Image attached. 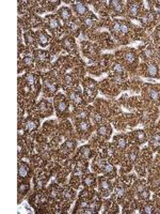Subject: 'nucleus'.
I'll list each match as a JSON object with an SVG mask.
<instances>
[{"mask_svg": "<svg viewBox=\"0 0 160 214\" xmlns=\"http://www.w3.org/2000/svg\"><path fill=\"white\" fill-rule=\"evenodd\" d=\"M55 105H56L57 115H59L60 117H63V116H65V114H67V102L65 101V98L62 94H58L55 98Z\"/></svg>", "mask_w": 160, "mask_h": 214, "instance_id": "obj_1", "label": "nucleus"}, {"mask_svg": "<svg viewBox=\"0 0 160 214\" xmlns=\"http://www.w3.org/2000/svg\"><path fill=\"white\" fill-rule=\"evenodd\" d=\"M37 113L41 115V117H47V116L51 115V113H52V107H51L49 102L42 101L37 106Z\"/></svg>", "mask_w": 160, "mask_h": 214, "instance_id": "obj_2", "label": "nucleus"}, {"mask_svg": "<svg viewBox=\"0 0 160 214\" xmlns=\"http://www.w3.org/2000/svg\"><path fill=\"white\" fill-rule=\"evenodd\" d=\"M99 189H100L101 194L104 196H108L112 191V184L110 183L109 180H107L105 178H101L99 180Z\"/></svg>", "mask_w": 160, "mask_h": 214, "instance_id": "obj_3", "label": "nucleus"}, {"mask_svg": "<svg viewBox=\"0 0 160 214\" xmlns=\"http://www.w3.org/2000/svg\"><path fill=\"white\" fill-rule=\"evenodd\" d=\"M88 84L84 85V92H85V95L89 96L90 100H93L94 95H95L96 93V86H95V82L94 80H91V79H88Z\"/></svg>", "mask_w": 160, "mask_h": 214, "instance_id": "obj_4", "label": "nucleus"}, {"mask_svg": "<svg viewBox=\"0 0 160 214\" xmlns=\"http://www.w3.org/2000/svg\"><path fill=\"white\" fill-rule=\"evenodd\" d=\"M57 84L55 82H52L51 79H45L44 80V89H45V92L47 93L48 95H51L57 91Z\"/></svg>", "mask_w": 160, "mask_h": 214, "instance_id": "obj_5", "label": "nucleus"}, {"mask_svg": "<svg viewBox=\"0 0 160 214\" xmlns=\"http://www.w3.org/2000/svg\"><path fill=\"white\" fill-rule=\"evenodd\" d=\"M158 73H159V69L158 65L155 62H151L146 67V75L151 77H157Z\"/></svg>", "mask_w": 160, "mask_h": 214, "instance_id": "obj_6", "label": "nucleus"}, {"mask_svg": "<svg viewBox=\"0 0 160 214\" xmlns=\"http://www.w3.org/2000/svg\"><path fill=\"white\" fill-rule=\"evenodd\" d=\"M99 167H100V170L103 172H104L105 175H107L108 177H111V178H113L115 176V170H114V168H113L110 164H107V163H101V164H99Z\"/></svg>", "mask_w": 160, "mask_h": 214, "instance_id": "obj_7", "label": "nucleus"}, {"mask_svg": "<svg viewBox=\"0 0 160 214\" xmlns=\"http://www.w3.org/2000/svg\"><path fill=\"white\" fill-rule=\"evenodd\" d=\"M35 57L39 63H46L50 60V55L45 51H35Z\"/></svg>", "mask_w": 160, "mask_h": 214, "instance_id": "obj_8", "label": "nucleus"}, {"mask_svg": "<svg viewBox=\"0 0 160 214\" xmlns=\"http://www.w3.org/2000/svg\"><path fill=\"white\" fill-rule=\"evenodd\" d=\"M68 98L72 102H73L75 105H82L84 103L82 96L79 94L78 92H70L68 94Z\"/></svg>", "mask_w": 160, "mask_h": 214, "instance_id": "obj_9", "label": "nucleus"}, {"mask_svg": "<svg viewBox=\"0 0 160 214\" xmlns=\"http://www.w3.org/2000/svg\"><path fill=\"white\" fill-rule=\"evenodd\" d=\"M29 175V166L26 163H20L18 166V177L25 179Z\"/></svg>", "mask_w": 160, "mask_h": 214, "instance_id": "obj_10", "label": "nucleus"}, {"mask_svg": "<svg viewBox=\"0 0 160 214\" xmlns=\"http://www.w3.org/2000/svg\"><path fill=\"white\" fill-rule=\"evenodd\" d=\"M132 138H133V140L138 144H143L145 142L146 140V136H145V133L143 131H137L132 134Z\"/></svg>", "mask_w": 160, "mask_h": 214, "instance_id": "obj_11", "label": "nucleus"}, {"mask_svg": "<svg viewBox=\"0 0 160 214\" xmlns=\"http://www.w3.org/2000/svg\"><path fill=\"white\" fill-rule=\"evenodd\" d=\"M75 147H76V142H75V141L68 140L61 147V152L66 153V154H67V153L72 152V151L75 149Z\"/></svg>", "mask_w": 160, "mask_h": 214, "instance_id": "obj_12", "label": "nucleus"}, {"mask_svg": "<svg viewBox=\"0 0 160 214\" xmlns=\"http://www.w3.org/2000/svg\"><path fill=\"white\" fill-rule=\"evenodd\" d=\"M37 127H39V121L33 120V119H29L25 123V130L27 132H33L34 130H37Z\"/></svg>", "mask_w": 160, "mask_h": 214, "instance_id": "obj_13", "label": "nucleus"}, {"mask_svg": "<svg viewBox=\"0 0 160 214\" xmlns=\"http://www.w3.org/2000/svg\"><path fill=\"white\" fill-rule=\"evenodd\" d=\"M37 42H39V45L43 46V47L47 46L48 43H49V38H48L44 32H37Z\"/></svg>", "mask_w": 160, "mask_h": 214, "instance_id": "obj_14", "label": "nucleus"}, {"mask_svg": "<svg viewBox=\"0 0 160 214\" xmlns=\"http://www.w3.org/2000/svg\"><path fill=\"white\" fill-rule=\"evenodd\" d=\"M73 8L78 15H85L87 13H89L88 8L82 3H75V4H73Z\"/></svg>", "mask_w": 160, "mask_h": 214, "instance_id": "obj_15", "label": "nucleus"}, {"mask_svg": "<svg viewBox=\"0 0 160 214\" xmlns=\"http://www.w3.org/2000/svg\"><path fill=\"white\" fill-rule=\"evenodd\" d=\"M46 20H48L47 22V27L49 29H51V30H58V29L60 28V24L59 22L55 18V17L50 16V17H46Z\"/></svg>", "mask_w": 160, "mask_h": 214, "instance_id": "obj_16", "label": "nucleus"}, {"mask_svg": "<svg viewBox=\"0 0 160 214\" xmlns=\"http://www.w3.org/2000/svg\"><path fill=\"white\" fill-rule=\"evenodd\" d=\"M97 133H98L100 136H104V137L108 138L110 136V134H111V127L106 125V124H103V125L98 127Z\"/></svg>", "mask_w": 160, "mask_h": 214, "instance_id": "obj_17", "label": "nucleus"}, {"mask_svg": "<svg viewBox=\"0 0 160 214\" xmlns=\"http://www.w3.org/2000/svg\"><path fill=\"white\" fill-rule=\"evenodd\" d=\"M82 182H83V184L85 186H91V187H93V186L95 185V177H94V175H87L84 176V178L82 179Z\"/></svg>", "mask_w": 160, "mask_h": 214, "instance_id": "obj_18", "label": "nucleus"}, {"mask_svg": "<svg viewBox=\"0 0 160 214\" xmlns=\"http://www.w3.org/2000/svg\"><path fill=\"white\" fill-rule=\"evenodd\" d=\"M59 15L64 20H68L72 16V12L68 8H61L59 10Z\"/></svg>", "mask_w": 160, "mask_h": 214, "instance_id": "obj_19", "label": "nucleus"}, {"mask_svg": "<svg viewBox=\"0 0 160 214\" xmlns=\"http://www.w3.org/2000/svg\"><path fill=\"white\" fill-rule=\"evenodd\" d=\"M151 146L154 149H158L160 147V133H156L153 135L152 139H151Z\"/></svg>", "mask_w": 160, "mask_h": 214, "instance_id": "obj_20", "label": "nucleus"}, {"mask_svg": "<svg viewBox=\"0 0 160 214\" xmlns=\"http://www.w3.org/2000/svg\"><path fill=\"white\" fill-rule=\"evenodd\" d=\"M114 140H118L116 141V145H118V147L121 150H124L127 147V140L124 136H118V137L116 136V137H114Z\"/></svg>", "mask_w": 160, "mask_h": 214, "instance_id": "obj_21", "label": "nucleus"}, {"mask_svg": "<svg viewBox=\"0 0 160 214\" xmlns=\"http://www.w3.org/2000/svg\"><path fill=\"white\" fill-rule=\"evenodd\" d=\"M147 93H149V99L154 100V101H159L160 100V93L155 88H149L147 89Z\"/></svg>", "mask_w": 160, "mask_h": 214, "instance_id": "obj_22", "label": "nucleus"}, {"mask_svg": "<svg viewBox=\"0 0 160 214\" xmlns=\"http://www.w3.org/2000/svg\"><path fill=\"white\" fill-rule=\"evenodd\" d=\"M139 13V4L138 3H131L128 9V14L132 17H136Z\"/></svg>", "mask_w": 160, "mask_h": 214, "instance_id": "obj_23", "label": "nucleus"}, {"mask_svg": "<svg viewBox=\"0 0 160 214\" xmlns=\"http://www.w3.org/2000/svg\"><path fill=\"white\" fill-rule=\"evenodd\" d=\"M110 3H111V7L114 9L115 12H118V14H123L124 9H123L122 2H120V1H111Z\"/></svg>", "mask_w": 160, "mask_h": 214, "instance_id": "obj_24", "label": "nucleus"}, {"mask_svg": "<svg viewBox=\"0 0 160 214\" xmlns=\"http://www.w3.org/2000/svg\"><path fill=\"white\" fill-rule=\"evenodd\" d=\"M62 43H63V46H64L68 51H74V48L76 47V46L74 45V43L72 42V40H70V38H65V39L62 41Z\"/></svg>", "mask_w": 160, "mask_h": 214, "instance_id": "obj_25", "label": "nucleus"}, {"mask_svg": "<svg viewBox=\"0 0 160 214\" xmlns=\"http://www.w3.org/2000/svg\"><path fill=\"white\" fill-rule=\"evenodd\" d=\"M79 154L81 155L82 158H89L91 156V150H90V148H89L88 146L80 148V150H79Z\"/></svg>", "mask_w": 160, "mask_h": 214, "instance_id": "obj_26", "label": "nucleus"}, {"mask_svg": "<svg viewBox=\"0 0 160 214\" xmlns=\"http://www.w3.org/2000/svg\"><path fill=\"white\" fill-rule=\"evenodd\" d=\"M33 62H34V58L33 56H31V55H26L23 58V64L25 65V67H31V65H33Z\"/></svg>", "mask_w": 160, "mask_h": 214, "instance_id": "obj_27", "label": "nucleus"}, {"mask_svg": "<svg viewBox=\"0 0 160 214\" xmlns=\"http://www.w3.org/2000/svg\"><path fill=\"white\" fill-rule=\"evenodd\" d=\"M63 197H64V199L66 200V201H68V202H72V200L74 199V196H75V194H74L73 191H70V189H65L63 193Z\"/></svg>", "mask_w": 160, "mask_h": 214, "instance_id": "obj_28", "label": "nucleus"}, {"mask_svg": "<svg viewBox=\"0 0 160 214\" xmlns=\"http://www.w3.org/2000/svg\"><path fill=\"white\" fill-rule=\"evenodd\" d=\"M124 195H125V189H124V186H118L114 191V196L115 198H118V199H121V198L124 197Z\"/></svg>", "mask_w": 160, "mask_h": 214, "instance_id": "obj_29", "label": "nucleus"}, {"mask_svg": "<svg viewBox=\"0 0 160 214\" xmlns=\"http://www.w3.org/2000/svg\"><path fill=\"white\" fill-rule=\"evenodd\" d=\"M125 60H126L128 63H133V62H136V60H137V58H136V55L132 51H127L126 54H125Z\"/></svg>", "mask_w": 160, "mask_h": 214, "instance_id": "obj_30", "label": "nucleus"}, {"mask_svg": "<svg viewBox=\"0 0 160 214\" xmlns=\"http://www.w3.org/2000/svg\"><path fill=\"white\" fill-rule=\"evenodd\" d=\"M138 153H139V151H138V148H131V150L129 151V153H128V158H129V160H131V162H135L136 160L138 158Z\"/></svg>", "mask_w": 160, "mask_h": 214, "instance_id": "obj_31", "label": "nucleus"}, {"mask_svg": "<svg viewBox=\"0 0 160 214\" xmlns=\"http://www.w3.org/2000/svg\"><path fill=\"white\" fill-rule=\"evenodd\" d=\"M78 129L80 130V132L81 133H85V132L89 131L90 125H89V123H88L87 121H81L80 123L78 124Z\"/></svg>", "mask_w": 160, "mask_h": 214, "instance_id": "obj_32", "label": "nucleus"}, {"mask_svg": "<svg viewBox=\"0 0 160 214\" xmlns=\"http://www.w3.org/2000/svg\"><path fill=\"white\" fill-rule=\"evenodd\" d=\"M29 183H27V182H25V183H20L19 184V187H18V192H19V194H24L25 195L27 192L29 191Z\"/></svg>", "mask_w": 160, "mask_h": 214, "instance_id": "obj_33", "label": "nucleus"}, {"mask_svg": "<svg viewBox=\"0 0 160 214\" xmlns=\"http://www.w3.org/2000/svg\"><path fill=\"white\" fill-rule=\"evenodd\" d=\"M25 80H26V82H27L28 85H30V86H33L34 82H35V76H34L33 74L29 73V74H27V75L25 76Z\"/></svg>", "mask_w": 160, "mask_h": 214, "instance_id": "obj_34", "label": "nucleus"}, {"mask_svg": "<svg viewBox=\"0 0 160 214\" xmlns=\"http://www.w3.org/2000/svg\"><path fill=\"white\" fill-rule=\"evenodd\" d=\"M96 20L95 17L92 16V15H90L89 17H87V18H84V25L88 26V27H91V26H93L94 24H95Z\"/></svg>", "mask_w": 160, "mask_h": 214, "instance_id": "obj_35", "label": "nucleus"}, {"mask_svg": "<svg viewBox=\"0 0 160 214\" xmlns=\"http://www.w3.org/2000/svg\"><path fill=\"white\" fill-rule=\"evenodd\" d=\"M141 212H142V213H153V212H154V207H153L152 205H145V206L142 208Z\"/></svg>", "mask_w": 160, "mask_h": 214, "instance_id": "obj_36", "label": "nucleus"}, {"mask_svg": "<svg viewBox=\"0 0 160 214\" xmlns=\"http://www.w3.org/2000/svg\"><path fill=\"white\" fill-rule=\"evenodd\" d=\"M113 70H114V72L116 74H123L124 73V68L122 67V64H120V63H115L114 67H113Z\"/></svg>", "mask_w": 160, "mask_h": 214, "instance_id": "obj_37", "label": "nucleus"}, {"mask_svg": "<svg viewBox=\"0 0 160 214\" xmlns=\"http://www.w3.org/2000/svg\"><path fill=\"white\" fill-rule=\"evenodd\" d=\"M146 189V187H145V183L144 182H139V184L137 185V192H138V194H141L142 192H144Z\"/></svg>", "mask_w": 160, "mask_h": 214, "instance_id": "obj_38", "label": "nucleus"}, {"mask_svg": "<svg viewBox=\"0 0 160 214\" xmlns=\"http://www.w3.org/2000/svg\"><path fill=\"white\" fill-rule=\"evenodd\" d=\"M120 23H121V31L123 32V33H126V32H128V25H127L124 20H120Z\"/></svg>", "mask_w": 160, "mask_h": 214, "instance_id": "obj_39", "label": "nucleus"}, {"mask_svg": "<svg viewBox=\"0 0 160 214\" xmlns=\"http://www.w3.org/2000/svg\"><path fill=\"white\" fill-rule=\"evenodd\" d=\"M31 25L33 26V27H35V26H37V25H39L41 24V20H39V18H37V17H35V16H32L31 17Z\"/></svg>", "mask_w": 160, "mask_h": 214, "instance_id": "obj_40", "label": "nucleus"}, {"mask_svg": "<svg viewBox=\"0 0 160 214\" xmlns=\"http://www.w3.org/2000/svg\"><path fill=\"white\" fill-rule=\"evenodd\" d=\"M143 55L146 57V58H149V57H152V55H153V49H152V48H144Z\"/></svg>", "mask_w": 160, "mask_h": 214, "instance_id": "obj_41", "label": "nucleus"}, {"mask_svg": "<svg viewBox=\"0 0 160 214\" xmlns=\"http://www.w3.org/2000/svg\"><path fill=\"white\" fill-rule=\"evenodd\" d=\"M113 30L115 32H120L121 31V23H120V20H115L114 25H113Z\"/></svg>", "mask_w": 160, "mask_h": 214, "instance_id": "obj_42", "label": "nucleus"}, {"mask_svg": "<svg viewBox=\"0 0 160 214\" xmlns=\"http://www.w3.org/2000/svg\"><path fill=\"white\" fill-rule=\"evenodd\" d=\"M64 82H65V84L72 85L74 82V78L70 76V75H66V76H65V78H64Z\"/></svg>", "mask_w": 160, "mask_h": 214, "instance_id": "obj_43", "label": "nucleus"}, {"mask_svg": "<svg viewBox=\"0 0 160 214\" xmlns=\"http://www.w3.org/2000/svg\"><path fill=\"white\" fill-rule=\"evenodd\" d=\"M26 41H27V43H29L30 45H32L33 44V38H31V33H26Z\"/></svg>", "mask_w": 160, "mask_h": 214, "instance_id": "obj_44", "label": "nucleus"}, {"mask_svg": "<svg viewBox=\"0 0 160 214\" xmlns=\"http://www.w3.org/2000/svg\"><path fill=\"white\" fill-rule=\"evenodd\" d=\"M77 117H78V118H85V117H87V113L83 111V110H81V111H79V113L77 114Z\"/></svg>", "mask_w": 160, "mask_h": 214, "instance_id": "obj_45", "label": "nucleus"}, {"mask_svg": "<svg viewBox=\"0 0 160 214\" xmlns=\"http://www.w3.org/2000/svg\"><path fill=\"white\" fill-rule=\"evenodd\" d=\"M159 55H160V54H159Z\"/></svg>", "mask_w": 160, "mask_h": 214, "instance_id": "obj_46", "label": "nucleus"}]
</instances>
